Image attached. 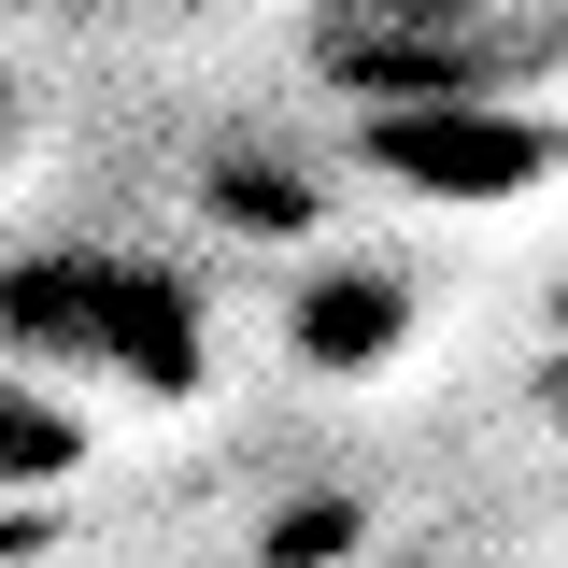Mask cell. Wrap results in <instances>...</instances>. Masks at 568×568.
Masks as SVG:
<instances>
[{
    "instance_id": "2",
    "label": "cell",
    "mask_w": 568,
    "mask_h": 568,
    "mask_svg": "<svg viewBox=\"0 0 568 568\" xmlns=\"http://www.w3.org/2000/svg\"><path fill=\"white\" fill-rule=\"evenodd\" d=\"M568 43V0H313V71L342 100H511Z\"/></svg>"
},
{
    "instance_id": "6",
    "label": "cell",
    "mask_w": 568,
    "mask_h": 568,
    "mask_svg": "<svg viewBox=\"0 0 568 568\" xmlns=\"http://www.w3.org/2000/svg\"><path fill=\"white\" fill-rule=\"evenodd\" d=\"M213 200L242 213V227H313V185L298 171H256V156H213Z\"/></svg>"
},
{
    "instance_id": "3",
    "label": "cell",
    "mask_w": 568,
    "mask_h": 568,
    "mask_svg": "<svg viewBox=\"0 0 568 568\" xmlns=\"http://www.w3.org/2000/svg\"><path fill=\"white\" fill-rule=\"evenodd\" d=\"M355 142H369L384 185H413V200H440V213L511 200V185L555 171V129H540L526 100H355Z\"/></svg>"
},
{
    "instance_id": "1",
    "label": "cell",
    "mask_w": 568,
    "mask_h": 568,
    "mask_svg": "<svg viewBox=\"0 0 568 568\" xmlns=\"http://www.w3.org/2000/svg\"><path fill=\"white\" fill-rule=\"evenodd\" d=\"M0 355L58 369V384H114V398H200L213 327L200 284L129 242H29L0 256Z\"/></svg>"
},
{
    "instance_id": "4",
    "label": "cell",
    "mask_w": 568,
    "mask_h": 568,
    "mask_svg": "<svg viewBox=\"0 0 568 568\" xmlns=\"http://www.w3.org/2000/svg\"><path fill=\"white\" fill-rule=\"evenodd\" d=\"M85 469V413L58 398V369L0 355V497H58Z\"/></svg>"
},
{
    "instance_id": "7",
    "label": "cell",
    "mask_w": 568,
    "mask_h": 568,
    "mask_svg": "<svg viewBox=\"0 0 568 568\" xmlns=\"http://www.w3.org/2000/svg\"><path fill=\"white\" fill-rule=\"evenodd\" d=\"M555 313H568V298H555Z\"/></svg>"
},
{
    "instance_id": "5",
    "label": "cell",
    "mask_w": 568,
    "mask_h": 568,
    "mask_svg": "<svg viewBox=\"0 0 568 568\" xmlns=\"http://www.w3.org/2000/svg\"><path fill=\"white\" fill-rule=\"evenodd\" d=\"M398 327H413V298H398L384 271L298 284V355H313V369H369V355H398Z\"/></svg>"
}]
</instances>
